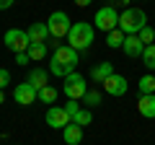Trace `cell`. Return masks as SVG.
Listing matches in <instances>:
<instances>
[{"instance_id": "obj_1", "label": "cell", "mask_w": 155, "mask_h": 145, "mask_svg": "<svg viewBox=\"0 0 155 145\" xmlns=\"http://www.w3.org/2000/svg\"><path fill=\"white\" fill-rule=\"evenodd\" d=\"M78 65V49H72L70 44H62L54 49V55H52L49 60V72L52 75H60V78H67L72 72V67Z\"/></svg>"}, {"instance_id": "obj_2", "label": "cell", "mask_w": 155, "mask_h": 145, "mask_svg": "<svg viewBox=\"0 0 155 145\" xmlns=\"http://www.w3.org/2000/svg\"><path fill=\"white\" fill-rule=\"evenodd\" d=\"M67 44L72 47V49H88L91 44H93V26L91 23H85V21H78V23H72V29H70V34H67Z\"/></svg>"}, {"instance_id": "obj_3", "label": "cell", "mask_w": 155, "mask_h": 145, "mask_svg": "<svg viewBox=\"0 0 155 145\" xmlns=\"http://www.w3.org/2000/svg\"><path fill=\"white\" fill-rule=\"evenodd\" d=\"M145 26H147V16H145L142 8H127L119 16V29L124 34H140V29Z\"/></svg>"}, {"instance_id": "obj_4", "label": "cell", "mask_w": 155, "mask_h": 145, "mask_svg": "<svg viewBox=\"0 0 155 145\" xmlns=\"http://www.w3.org/2000/svg\"><path fill=\"white\" fill-rule=\"evenodd\" d=\"M47 29H49V36H52V39H62V36L70 34L72 23H70V18H67V13L57 11V13H52V16L47 18Z\"/></svg>"}, {"instance_id": "obj_5", "label": "cell", "mask_w": 155, "mask_h": 145, "mask_svg": "<svg viewBox=\"0 0 155 145\" xmlns=\"http://www.w3.org/2000/svg\"><path fill=\"white\" fill-rule=\"evenodd\" d=\"M88 93V83H85V78L80 75V72H70L65 78V96L72 101L83 99V96Z\"/></svg>"}, {"instance_id": "obj_6", "label": "cell", "mask_w": 155, "mask_h": 145, "mask_svg": "<svg viewBox=\"0 0 155 145\" xmlns=\"http://www.w3.org/2000/svg\"><path fill=\"white\" fill-rule=\"evenodd\" d=\"M93 26L96 29H101V31H114V29H119V13L114 11V5H106V8H101L98 13H96V18H93Z\"/></svg>"}, {"instance_id": "obj_7", "label": "cell", "mask_w": 155, "mask_h": 145, "mask_svg": "<svg viewBox=\"0 0 155 145\" xmlns=\"http://www.w3.org/2000/svg\"><path fill=\"white\" fill-rule=\"evenodd\" d=\"M28 44H31V42H28V34L26 31H21V29H8V31H5V49L21 55V52L28 49Z\"/></svg>"}, {"instance_id": "obj_8", "label": "cell", "mask_w": 155, "mask_h": 145, "mask_svg": "<svg viewBox=\"0 0 155 145\" xmlns=\"http://www.w3.org/2000/svg\"><path fill=\"white\" fill-rule=\"evenodd\" d=\"M101 86H104V91H106L109 96H124V93H127V88H129L127 78H124V75H119V72H111V75H109Z\"/></svg>"}, {"instance_id": "obj_9", "label": "cell", "mask_w": 155, "mask_h": 145, "mask_svg": "<svg viewBox=\"0 0 155 145\" xmlns=\"http://www.w3.org/2000/svg\"><path fill=\"white\" fill-rule=\"evenodd\" d=\"M13 99H16V104H21V106H31L34 101L39 99V91L26 80V83L16 86V91H13Z\"/></svg>"}, {"instance_id": "obj_10", "label": "cell", "mask_w": 155, "mask_h": 145, "mask_svg": "<svg viewBox=\"0 0 155 145\" xmlns=\"http://www.w3.org/2000/svg\"><path fill=\"white\" fill-rule=\"evenodd\" d=\"M70 122H72L70 114H67L62 106H49V109H47V124H49V127H54V130H65Z\"/></svg>"}, {"instance_id": "obj_11", "label": "cell", "mask_w": 155, "mask_h": 145, "mask_svg": "<svg viewBox=\"0 0 155 145\" xmlns=\"http://www.w3.org/2000/svg\"><path fill=\"white\" fill-rule=\"evenodd\" d=\"M122 49L127 52V57H142V52H145V44L140 42V36H137V34H127V39H124Z\"/></svg>"}, {"instance_id": "obj_12", "label": "cell", "mask_w": 155, "mask_h": 145, "mask_svg": "<svg viewBox=\"0 0 155 145\" xmlns=\"http://www.w3.org/2000/svg\"><path fill=\"white\" fill-rule=\"evenodd\" d=\"M26 34H28V42L31 44H44L47 36H49V29H47V23H31L26 29Z\"/></svg>"}, {"instance_id": "obj_13", "label": "cell", "mask_w": 155, "mask_h": 145, "mask_svg": "<svg viewBox=\"0 0 155 145\" xmlns=\"http://www.w3.org/2000/svg\"><path fill=\"white\" fill-rule=\"evenodd\" d=\"M137 112L142 114V117H147V119H155V93H150V96H140V101H137Z\"/></svg>"}, {"instance_id": "obj_14", "label": "cell", "mask_w": 155, "mask_h": 145, "mask_svg": "<svg viewBox=\"0 0 155 145\" xmlns=\"http://www.w3.org/2000/svg\"><path fill=\"white\" fill-rule=\"evenodd\" d=\"M62 137H65L67 145H78L80 140H83V127H80V124H75V122H70L65 130H62Z\"/></svg>"}, {"instance_id": "obj_15", "label": "cell", "mask_w": 155, "mask_h": 145, "mask_svg": "<svg viewBox=\"0 0 155 145\" xmlns=\"http://www.w3.org/2000/svg\"><path fill=\"white\" fill-rule=\"evenodd\" d=\"M111 72H114V67H111V62H101V65H96L93 70H91V78L96 80V83H104L106 78H109Z\"/></svg>"}, {"instance_id": "obj_16", "label": "cell", "mask_w": 155, "mask_h": 145, "mask_svg": "<svg viewBox=\"0 0 155 145\" xmlns=\"http://www.w3.org/2000/svg\"><path fill=\"white\" fill-rule=\"evenodd\" d=\"M28 83L34 86V88L36 91H41V88H47V70H31L28 72Z\"/></svg>"}, {"instance_id": "obj_17", "label": "cell", "mask_w": 155, "mask_h": 145, "mask_svg": "<svg viewBox=\"0 0 155 145\" xmlns=\"http://www.w3.org/2000/svg\"><path fill=\"white\" fill-rule=\"evenodd\" d=\"M124 39H127V34H124L122 29H114V31H109V34H106V44H109L111 49L122 47V44H124Z\"/></svg>"}, {"instance_id": "obj_18", "label": "cell", "mask_w": 155, "mask_h": 145, "mask_svg": "<svg viewBox=\"0 0 155 145\" xmlns=\"http://www.w3.org/2000/svg\"><path fill=\"white\" fill-rule=\"evenodd\" d=\"M140 93L142 96L155 93V78L153 75H142V78H140Z\"/></svg>"}, {"instance_id": "obj_19", "label": "cell", "mask_w": 155, "mask_h": 145, "mask_svg": "<svg viewBox=\"0 0 155 145\" xmlns=\"http://www.w3.org/2000/svg\"><path fill=\"white\" fill-rule=\"evenodd\" d=\"M26 55L31 57V60H44L47 57V44H28Z\"/></svg>"}, {"instance_id": "obj_20", "label": "cell", "mask_w": 155, "mask_h": 145, "mask_svg": "<svg viewBox=\"0 0 155 145\" xmlns=\"http://www.w3.org/2000/svg\"><path fill=\"white\" fill-rule=\"evenodd\" d=\"M142 65L147 67V70H155V44L145 47V52H142Z\"/></svg>"}, {"instance_id": "obj_21", "label": "cell", "mask_w": 155, "mask_h": 145, "mask_svg": "<svg viewBox=\"0 0 155 145\" xmlns=\"http://www.w3.org/2000/svg\"><path fill=\"white\" fill-rule=\"evenodd\" d=\"M72 122H75V124H80V127H85V124H91V122H93V114H91L88 109H80V112H78L75 117H72Z\"/></svg>"}, {"instance_id": "obj_22", "label": "cell", "mask_w": 155, "mask_h": 145, "mask_svg": "<svg viewBox=\"0 0 155 145\" xmlns=\"http://www.w3.org/2000/svg\"><path fill=\"white\" fill-rule=\"evenodd\" d=\"M39 99L44 101V104H54V101H57V91L52 88V86H47V88L39 91Z\"/></svg>"}, {"instance_id": "obj_23", "label": "cell", "mask_w": 155, "mask_h": 145, "mask_svg": "<svg viewBox=\"0 0 155 145\" xmlns=\"http://www.w3.org/2000/svg\"><path fill=\"white\" fill-rule=\"evenodd\" d=\"M137 36H140V42H142L145 47H150V44H153V39H155V31H153L150 26H145V29H140Z\"/></svg>"}, {"instance_id": "obj_24", "label": "cell", "mask_w": 155, "mask_h": 145, "mask_svg": "<svg viewBox=\"0 0 155 145\" xmlns=\"http://www.w3.org/2000/svg\"><path fill=\"white\" fill-rule=\"evenodd\" d=\"M83 101H85L88 106H98V104H101V93H98V91H88V93L83 96Z\"/></svg>"}, {"instance_id": "obj_25", "label": "cell", "mask_w": 155, "mask_h": 145, "mask_svg": "<svg viewBox=\"0 0 155 145\" xmlns=\"http://www.w3.org/2000/svg\"><path fill=\"white\" fill-rule=\"evenodd\" d=\"M65 112L70 114V119H72V117H75L78 112H80V106H78V101H72V99H70V101H67V106H65Z\"/></svg>"}, {"instance_id": "obj_26", "label": "cell", "mask_w": 155, "mask_h": 145, "mask_svg": "<svg viewBox=\"0 0 155 145\" xmlns=\"http://www.w3.org/2000/svg\"><path fill=\"white\" fill-rule=\"evenodd\" d=\"M8 83H11V72H8V70H5V67H0V91L5 88V86H8Z\"/></svg>"}, {"instance_id": "obj_27", "label": "cell", "mask_w": 155, "mask_h": 145, "mask_svg": "<svg viewBox=\"0 0 155 145\" xmlns=\"http://www.w3.org/2000/svg\"><path fill=\"white\" fill-rule=\"evenodd\" d=\"M28 60H31V57H28L26 52H21V55H16V62H18V65H26Z\"/></svg>"}, {"instance_id": "obj_28", "label": "cell", "mask_w": 155, "mask_h": 145, "mask_svg": "<svg viewBox=\"0 0 155 145\" xmlns=\"http://www.w3.org/2000/svg\"><path fill=\"white\" fill-rule=\"evenodd\" d=\"M13 5V0H0V11H5V8Z\"/></svg>"}, {"instance_id": "obj_29", "label": "cell", "mask_w": 155, "mask_h": 145, "mask_svg": "<svg viewBox=\"0 0 155 145\" xmlns=\"http://www.w3.org/2000/svg\"><path fill=\"white\" fill-rule=\"evenodd\" d=\"M93 0H75V5H80V8H85V5H91Z\"/></svg>"}, {"instance_id": "obj_30", "label": "cell", "mask_w": 155, "mask_h": 145, "mask_svg": "<svg viewBox=\"0 0 155 145\" xmlns=\"http://www.w3.org/2000/svg\"><path fill=\"white\" fill-rule=\"evenodd\" d=\"M3 101H5V93H3V91H0V104H3Z\"/></svg>"}]
</instances>
